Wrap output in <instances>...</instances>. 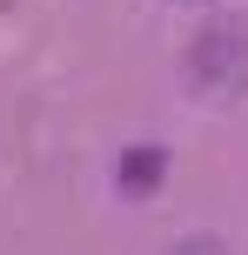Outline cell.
<instances>
[{
  "mask_svg": "<svg viewBox=\"0 0 248 255\" xmlns=\"http://www.w3.org/2000/svg\"><path fill=\"white\" fill-rule=\"evenodd\" d=\"M195 74L208 81V88H235V81L248 74V34H242L235 20L215 27V34L195 47Z\"/></svg>",
  "mask_w": 248,
  "mask_h": 255,
  "instance_id": "obj_1",
  "label": "cell"
}]
</instances>
